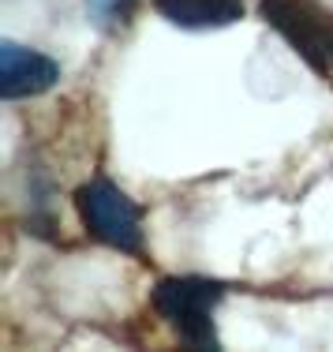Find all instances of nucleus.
<instances>
[{
  "label": "nucleus",
  "instance_id": "f257e3e1",
  "mask_svg": "<svg viewBox=\"0 0 333 352\" xmlns=\"http://www.w3.org/2000/svg\"><path fill=\"white\" fill-rule=\"evenodd\" d=\"M225 296V285L210 278H165L154 289V307L161 318L195 349H218L214 311Z\"/></svg>",
  "mask_w": 333,
  "mask_h": 352
},
{
  "label": "nucleus",
  "instance_id": "f03ea898",
  "mask_svg": "<svg viewBox=\"0 0 333 352\" xmlns=\"http://www.w3.org/2000/svg\"><path fill=\"white\" fill-rule=\"evenodd\" d=\"M75 210L94 240L128 255L143 251V214L113 180H87L75 191Z\"/></svg>",
  "mask_w": 333,
  "mask_h": 352
},
{
  "label": "nucleus",
  "instance_id": "7ed1b4c3",
  "mask_svg": "<svg viewBox=\"0 0 333 352\" xmlns=\"http://www.w3.org/2000/svg\"><path fill=\"white\" fill-rule=\"evenodd\" d=\"M262 19L314 72H333V12L319 0H259Z\"/></svg>",
  "mask_w": 333,
  "mask_h": 352
},
{
  "label": "nucleus",
  "instance_id": "20e7f679",
  "mask_svg": "<svg viewBox=\"0 0 333 352\" xmlns=\"http://www.w3.org/2000/svg\"><path fill=\"white\" fill-rule=\"evenodd\" d=\"M56 79H60V64L53 56L27 49L19 41L0 45V94H4V102L45 94V90L56 87Z\"/></svg>",
  "mask_w": 333,
  "mask_h": 352
},
{
  "label": "nucleus",
  "instance_id": "39448f33",
  "mask_svg": "<svg viewBox=\"0 0 333 352\" xmlns=\"http://www.w3.org/2000/svg\"><path fill=\"white\" fill-rule=\"evenodd\" d=\"M154 8L180 30H221L244 19V0H154Z\"/></svg>",
  "mask_w": 333,
  "mask_h": 352
},
{
  "label": "nucleus",
  "instance_id": "423d86ee",
  "mask_svg": "<svg viewBox=\"0 0 333 352\" xmlns=\"http://www.w3.org/2000/svg\"><path fill=\"white\" fill-rule=\"evenodd\" d=\"M131 4H135V0H87L94 23H102V27L124 23V19H128V12H131Z\"/></svg>",
  "mask_w": 333,
  "mask_h": 352
}]
</instances>
